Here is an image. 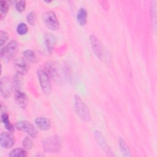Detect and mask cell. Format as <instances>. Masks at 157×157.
Listing matches in <instances>:
<instances>
[{
  "label": "cell",
  "mask_w": 157,
  "mask_h": 157,
  "mask_svg": "<svg viewBox=\"0 0 157 157\" xmlns=\"http://www.w3.org/2000/svg\"><path fill=\"white\" fill-rule=\"evenodd\" d=\"M45 70L51 77H56L57 75V67L53 62L48 61L45 64Z\"/></svg>",
  "instance_id": "obj_15"
},
{
  "label": "cell",
  "mask_w": 157,
  "mask_h": 157,
  "mask_svg": "<svg viewBox=\"0 0 157 157\" xmlns=\"http://www.w3.org/2000/svg\"><path fill=\"white\" fill-rule=\"evenodd\" d=\"M0 6H1V19H2L3 17L7 13L9 10V4L6 1H0Z\"/></svg>",
  "instance_id": "obj_22"
},
{
  "label": "cell",
  "mask_w": 157,
  "mask_h": 157,
  "mask_svg": "<svg viewBox=\"0 0 157 157\" xmlns=\"http://www.w3.org/2000/svg\"><path fill=\"white\" fill-rule=\"evenodd\" d=\"M74 107L77 115L83 121H89L91 119L90 110L84 102L78 95L74 98Z\"/></svg>",
  "instance_id": "obj_2"
},
{
  "label": "cell",
  "mask_w": 157,
  "mask_h": 157,
  "mask_svg": "<svg viewBox=\"0 0 157 157\" xmlns=\"http://www.w3.org/2000/svg\"><path fill=\"white\" fill-rule=\"evenodd\" d=\"M95 137L98 140V143L100 144L101 147L102 148V149L106 152L108 153L109 152V146H107V143L104 138V136H102V135L100 133V132L99 131H96L95 132Z\"/></svg>",
  "instance_id": "obj_17"
},
{
  "label": "cell",
  "mask_w": 157,
  "mask_h": 157,
  "mask_svg": "<svg viewBox=\"0 0 157 157\" xmlns=\"http://www.w3.org/2000/svg\"><path fill=\"white\" fill-rule=\"evenodd\" d=\"M26 61L24 58H17L14 59V66L17 72L22 75L28 72L29 66Z\"/></svg>",
  "instance_id": "obj_11"
},
{
  "label": "cell",
  "mask_w": 157,
  "mask_h": 157,
  "mask_svg": "<svg viewBox=\"0 0 157 157\" xmlns=\"http://www.w3.org/2000/svg\"><path fill=\"white\" fill-rule=\"evenodd\" d=\"M35 124L42 131H47L51 128L50 121L45 117H37L35 120Z\"/></svg>",
  "instance_id": "obj_13"
},
{
  "label": "cell",
  "mask_w": 157,
  "mask_h": 157,
  "mask_svg": "<svg viewBox=\"0 0 157 157\" xmlns=\"http://www.w3.org/2000/svg\"><path fill=\"white\" fill-rule=\"evenodd\" d=\"M15 144V139L10 132H2L0 135V145L4 148H10Z\"/></svg>",
  "instance_id": "obj_9"
},
{
  "label": "cell",
  "mask_w": 157,
  "mask_h": 157,
  "mask_svg": "<svg viewBox=\"0 0 157 157\" xmlns=\"http://www.w3.org/2000/svg\"><path fill=\"white\" fill-rule=\"evenodd\" d=\"M15 7L17 11L21 12L24 11V10L26 8V1H23V0L15 1Z\"/></svg>",
  "instance_id": "obj_26"
},
{
  "label": "cell",
  "mask_w": 157,
  "mask_h": 157,
  "mask_svg": "<svg viewBox=\"0 0 157 157\" xmlns=\"http://www.w3.org/2000/svg\"><path fill=\"white\" fill-rule=\"evenodd\" d=\"M22 145L25 149L29 150L33 147V144L32 139L29 137H26L23 139L22 142Z\"/></svg>",
  "instance_id": "obj_25"
},
{
  "label": "cell",
  "mask_w": 157,
  "mask_h": 157,
  "mask_svg": "<svg viewBox=\"0 0 157 157\" xmlns=\"http://www.w3.org/2000/svg\"><path fill=\"white\" fill-rule=\"evenodd\" d=\"M26 20L29 25H34L37 20V16L36 13L34 12H30L28 13L26 16Z\"/></svg>",
  "instance_id": "obj_24"
},
{
  "label": "cell",
  "mask_w": 157,
  "mask_h": 157,
  "mask_svg": "<svg viewBox=\"0 0 157 157\" xmlns=\"http://www.w3.org/2000/svg\"><path fill=\"white\" fill-rule=\"evenodd\" d=\"M22 74L17 72L14 75L12 80L13 86L15 90H20L22 86Z\"/></svg>",
  "instance_id": "obj_19"
},
{
  "label": "cell",
  "mask_w": 157,
  "mask_h": 157,
  "mask_svg": "<svg viewBox=\"0 0 157 157\" xmlns=\"http://www.w3.org/2000/svg\"><path fill=\"white\" fill-rule=\"evenodd\" d=\"M44 43L47 52L52 53L53 50L54 45L56 43L55 37L50 33H46L44 35Z\"/></svg>",
  "instance_id": "obj_12"
},
{
  "label": "cell",
  "mask_w": 157,
  "mask_h": 157,
  "mask_svg": "<svg viewBox=\"0 0 157 157\" xmlns=\"http://www.w3.org/2000/svg\"><path fill=\"white\" fill-rule=\"evenodd\" d=\"M28 156V153L25 149L21 148H14L9 153V156L10 157H26Z\"/></svg>",
  "instance_id": "obj_16"
},
{
  "label": "cell",
  "mask_w": 157,
  "mask_h": 157,
  "mask_svg": "<svg viewBox=\"0 0 157 157\" xmlns=\"http://www.w3.org/2000/svg\"><path fill=\"white\" fill-rule=\"evenodd\" d=\"M9 35L8 33L4 31H0V45H3L8 40Z\"/></svg>",
  "instance_id": "obj_27"
},
{
  "label": "cell",
  "mask_w": 157,
  "mask_h": 157,
  "mask_svg": "<svg viewBox=\"0 0 157 157\" xmlns=\"http://www.w3.org/2000/svg\"><path fill=\"white\" fill-rule=\"evenodd\" d=\"M37 73L43 91L45 94H50L52 91V85L50 80V76L45 69L42 68H39Z\"/></svg>",
  "instance_id": "obj_3"
},
{
  "label": "cell",
  "mask_w": 157,
  "mask_h": 157,
  "mask_svg": "<svg viewBox=\"0 0 157 157\" xmlns=\"http://www.w3.org/2000/svg\"><path fill=\"white\" fill-rule=\"evenodd\" d=\"M16 128L21 131L26 132L33 138H36L38 132L36 127L29 121L26 120H21L16 123Z\"/></svg>",
  "instance_id": "obj_5"
},
{
  "label": "cell",
  "mask_w": 157,
  "mask_h": 157,
  "mask_svg": "<svg viewBox=\"0 0 157 157\" xmlns=\"http://www.w3.org/2000/svg\"><path fill=\"white\" fill-rule=\"evenodd\" d=\"M13 88V83L8 77H3L1 79V93L3 98H8L10 96Z\"/></svg>",
  "instance_id": "obj_7"
},
{
  "label": "cell",
  "mask_w": 157,
  "mask_h": 157,
  "mask_svg": "<svg viewBox=\"0 0 157 157\" xmlns=\"http://www.w3.org/2000/svg\"><path fill=\"white\" fill-rule=\"evenodd\" d=\"M18 42L15 40H10L4 47L1 49V58L6 61H9L15 56L18 52Z\"/></svg>",
  "instance_id": "obj_4"
},
{
  "label": "cell",
  "mask_w": 157,
  "mask_h": 157,
  "mask_svg": "<svg viewBox=\"0 0 157 157\" xmlns=\"http://www.w3.org/2000/svg\"><path fill=\"white\" fill-rule=\"evenodd\" d=\"M1 120H2V121L5 126V128L10 132H12L13 131V125L12 124V123H10V121L9 120V115L7 113L4 112V113H2V115H1Z\"/></svg>",
  "instance_id": "obj_18"
},
{
  "label": "cell",
  "mask_w": 157,
  "mask_h": 157,
  "mask_svg": "<svg viewBox=\"0 0 157 157\" xmlns=\"http://www.w3.org/2000/svg\"><path fill=\"white\" fill-rule=\"evenodd\" d=\"M61 146V139L59 136L56 135L48 137L42 141L43 149L46 153H57L60 150Z\"/></svg>",
  "instance_id": "obj_1"
},
{
  "label": "cell",
  "mask_w": 157,
  "mask_h": 157,
  "mask_svg": "<svg viewBox=\"0 0 157 157\" xmlns=\"http://www.w3.org/2000/svg\"><path fill=\"white\" fill-rule=\"evenodd\" d=\"M77 20L78 23L83 26L87 21V11L85 8H80L77 14Z\"/></svg>",
  "instance_id": "obj_14"
},
{
  "label": "cell",
  "mask_w": 157,
  "mask_h": 157,
  "mask_svg": "<svg viewBox=\"0 0 157 157\" xmlns=\"http://www.w3.org/2000/svg\"><path fill=\"white\" fill-rule=\"evenodd\" d=\"M28 28L27 25L24 23H20L17 27V32L19 35H25L27 33Z\"/></svg>",
  "instance_id": "obj_23"
},
{
  "label": "cell",
  "mask_w": 157,
  "mask_h": 157,
  "mask_svg": "<svg viewBox=\"0 0 157 157\" xmlns=\"http://www.w3.org/2000/svg\"><path fill=\"white\" fill-rule=\"evenodd\" d=\"M91 45L93 48V51L95 55L99 59H102L104 55V50L102 44L99 40L94 35H91L90 37Z\"/></svg>",
  "instance_id": "obj_8"
},
{
  "label": "cell",
  "mask_w": 157,
  "mask_h": 157,
  "mask_svg": "<svg viewBox=\"0 0 157 157\" xmlns=\"http://www.w3.org/2000/svg\"><path fill=\"white\" fill-rule=\"evenodd\" d=\"M14 99L17 105L22 109H25L28 104V98L25 93L21 90H15Z\"/></svg>",
  "instance_id": "obj_10"
},
{
  "label": "cell",
  "mask_w": 157,
  "mask_h": 157,
  "mask_svg": "<svg viewBox=\"0 0 157 157\" xmlns=\"http://www.w3.org/2000/svg\"><path fill=\"white\" fill-rule=\"evenodd\" d=\"M43 20L45 26L50 30L55 31L59 27V23L56 14L52 11H47L43 15Z\"/></svg>",
  "instance_id": "obj_6"
},
{
  "label": "cell",
  "mask_w": 157,
  "mask_h": 157,
  "mask_svg": "<svg viewBox=\"0 0 157 157\" xmlns=\"http://www.w3.org/2000/svg\"><path fill=\"white\" fill-rule=\"evenodd\" d=\"M24 58L29 62L34 63L36 60V55L34 51L31 50H26L23 52Z\"/></svg>",
  "instance_id": "obj_21"
},
{
  "label": "cell",
  "mask_w": 157,
  "mask_h": 157,
  "mask_svg": "<svg viewBox=\"0 0 157 157\" xmlns=\"http://www.w3.org/2000/svg\"><path fill=\"white\" fill-rule=\"evenodd\" d=\"M118 141H119L120 148V150H121V151L122 154L125 156H131L130 150H129L128 145L125 142V141L121 138H120Z\"/></svg>",
  "instance_id": "obj_20"
}]
</instances>
